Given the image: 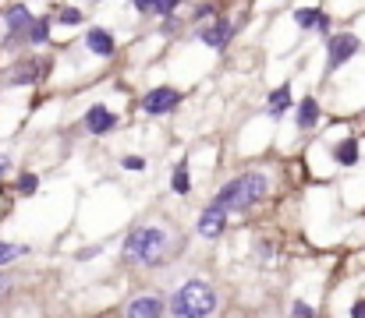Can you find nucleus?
<instances>
[{
  "label": "nucleus",
  "mask_w": 365,
  "mask_h": 318,
  "mask_svg": "<svg viewBox=\"0 0 365 318\" xmlns=\"http://www.w3.org/2000/svg\"><path fill=\"white\" fill-rule=\"evenodd\" d=\"M266 188H269V177L259 174V170H248L242 177H235L231 184H224L213 198V206L224 212H248L252 206H259L266 198Z\"/></svg>",
  "instance_id": "obj_1"
},
{
  "label": "nucleus",
  "mask_w": 365,
  "mask_h": 318,
  "mask_svg": "<svg viewBox=\"0 0 365 318\" xmlns=\"http://www.w3.org/2000/svg\"><path fill=\"white\" fill-rule=\"evenodd\" d=\"M217 304H220V297H217V290H213L210 283L188 280V283H181V287L170 294L167 312L178 318H202V315H213Z\"/></svg>",
  "instance_id": "obj_2"
},
{
  "label": "nucleus",
  "mask_w": 365,
  "mask_h": 318,
  "mask_svg": "<svg viewBox=\"0 0 365 318\" xmlns=\"http://www.w3.org/2000/svg\"><path fill=\"white\" fill-rule=\"evenodd\" d=\"M170 248V233L163 226H135L124 240V258L138 265H160Z\"/></svg>",
  "instance_id": "obj_3"
},
{
  "label": "nucleus",
  "mask_w": 365,
  "mask_h": 318,
  "mask_svg": "<svg viewBox=\"0 0 365 318\" xmlns=\"http://www.w3.org/2000/svg\"><path fill=\"white\" fill-rule=\"evenodd\" d=\"M359 36H351V32H341V36H330V43H327V75H334L344 60H351L355 53H359Z\"/></svg>",
  "instance_id": "obj_4"
},
{
  "label": "nucleus",
  "mask_w": 365,
  "mask_h": 318,
  "mask_svg": "<svg viewBox=\"0 0 365 318\" xmlns=\"http://www.w3.org/2000/svg\"><path fill=\"white\" fill-rule=\"evenodd\" d=\"M178 103H181V92L170 89V85H163V89H153V92L142 100V110H145L149 117H163V113L178 110Z\"/></svg>",
  "instance_id": "obj_5"
},
{
  "label": "nucleus",
  "mask_w": 365,
  "mask_h": 318,
  "mask_svg": "<svg viewBox=\"0 0 365 318\" xmlns=\"http://www.w3.org/2000/svg\"><path fill=\"white\" fill-rule=\"evenodd\" d=\"M114 127H118V117H114L107 106L96 103L86 110V131H89V134H110Z\"/></svg>",
  "instance_id": "obj_6"
},
{
  "label": "nucleus",
  "mask_w": 365,
  "mask_h": 318,
  "mask_svg": "<svg viewBox=\"0 0 365 318\" xmlns=\"http://www.w3.org/2000/svg\"><path fill=\"white\" fill-rule=\"evenodd\" d=\"M231 21H224V18H217L213 25H206V28H199V39L210 46V50H224L227 43H231Z\"/></svg>",
  "instance_id": "obj_7"
},
{
  "label": "nucleus",
  "mask_w": 365,
  "mask_h": 318,
  "mask_svg": "<svg viewBox=\"0 0 365 318\" xmlns=\"http://www.w3.org/2000/svg\"><path fill=\"white\" fill-rule=\"evenodd\" d=\"M163 297H156V294H142V297H135L131 304H128V315L131 318H153V315H163Z\"/></svg>",
  "instance_id": "obj_8"
},
{
  "label": "nucleus",
  "mask_w": 365,
  "mask_h": 318,
  "mask_svg": "<svg viewBox=\"0 0 365 318\" xmlns=\"http://www.w3.org/2000/svg\"><path fill=\"white\" fill-rule=\"evenodd\" d=\"M224 226H227V212L217 209V206H210V209L199 216V233L202 237H220Z\"/></svg>",
  "instance_id": "obj_9"
},
{
  "label": "nucleus",
  "mask_w": 365,
  "mask_h": 318,
  "mask_svg": "<svg viewBox=\"0 0 365 318\" xmlns=\"http://www.w3.org/2000/svg\"><path fill=\"white\" fill-rule=\"evenodd\" d=\"M39 71H46V64H43V60H25V64H18V68L11 71L7 85H32V82H39V78H43Z\"/></svg>",
  "instance_id": "obj_10"
},
{
  "label": "nucleus",
  "mask_w": 365,
  "mask_h": 318,
  "mask_svg": "<svg viewBox=\"0 0 365 318\" xmlns=\"http://www.w3.org/2000/svg\"><path fill=\"white\" fill-rule=\"evenodd\" d=\"M86 46H89V53H96V57H110V53H114V36H110L107 28H89V32H86Z\"/></svg>",
  "instance_id": "obj_11"
},
{
  "label": "nucleus",
  "mask_w": 365,
  "mask_h": 318,
  "mask_svg": "<svg viewBox=\"0 0 365 318\" xmlns=\"http://www.w3.org/2000/svg\"><path fill=\"white\" fill-rule=\"evenodd\" d=\"M7 36H18V32H29V25H32V14H29V7L25 4H14V7H7Z\"/></svg>",
  "instance_id": "obj_12"
},
{
  "label": "nucleus",
  "mask_w": 365,
  "mask_h": 318,
  "mask_svg": "<svg viewBox=\"0 0 365 318\" xmlns=\"http://www.w3.org/2000/svg\"><path fill=\"white\" fill-rule=\"evenodd\" d=\"M266 113H269V117H284V113H287V110H291V89H287V85H280V89H277V92H269V100H266Z\"/></svg>",
  "instance_id": "obj_13"
},
{
  "label": "nucleus",
  "mask_w": 365,
  "mask_h": 318,
  "mask_svg": "<svg viewBox=\"0 0 365 318\" xmlns=\"http://www.w3.org/2000/svg\"><path fill=\"white\" fill-rule=\"evenodd\" d=\"M334 159H337L341 166H351V163H359V142H355V138H344V142L334 149Z\"/></svg>",
  "instance_id": "obj_14"
},
{
  "label": "nucleus",
  "mask_w": 365,
  "mask_h": 318,
  "mask_svg": "<svg viewBox=\"0 0 365 318\" xmlns=\"http://www.w3.org/2000/svg\"><path fill=\"white\" fill-rule=\"evenodd\" d=\"M316 120H319V106H316V100L298 103V127H302V131H309Z\"/></svg>",
  "instance_id": "obj_15"
},
{
  "label": "nucleus",
  "mask_w": 365,
  "mask_h": 318,
  "mask_svg": "<svg viewBox=\"0 0 365 318\" xmlns=\"http://www.w3.org/2000/svg\"><path fill=\"white\" fill-rule=\"evenodd\" d=\"M46 36H50V18H32V25H29V39L39 46V43H46Z\"/></svg>",
  "instance_id": "obj_16"
},
{
  "label": "nucleus",
  "mask_w": 365,
  "mask_h": 318,
  "mask_svg": "<svg viewBox=\"0 0 365 318\" xmlns=\"http://www.w3.org/2000/svg\"><path fill=\"white\" fill-rule=\"evenodd\" d=\"M319 14H323V11H316V7H298V11H294V21H298V28H316Z\"/></svg>",
  "instance_id": "obj_17"
},
{
  "label": "nucleus",
  "mask_w": 365,
  "mask_h": 318,
  "mask_svg": "<svg viewBox=\"0 0 365 318\" xmlns=\"http://www.w3.org/2000/svg\"><path fill=\"white\" fill-rule=\"evenodd\" d=\"M21 255H29L25 244H7V240H0V265H7V262H14V258H21Z\"/></svg>",
  "instance_id": "obj_18"
},
{
  "label": "nucleus",
  "mask_w": 365,
  "mask_h": 318,
  "mask_svg": "<svg viewBox=\"0 0 365 318\" xmlns=\"http://www.w3.org/2000/svg\"><path fill=\"white\" fill-rule=\"evenodd\" d=\"M57 21H61V25H82L86 14H82L78 7H61V11H57Z\"/></svg>",
  "instance_id": "obj_19"
},
{
  "label": "nucleus",
  "mask_w": 365,
  "mask_h": 318,
  "mask_svg": "<svg viewBox=\"0 0 365 318\" xmlns=\"http://www.w3.org/2000/svg\"><path fill=\"white\" fill-rule=\"evenodd\" d=\"M174 191L178 195H188V166L185 163H178V170H174Z\"/></svg>",
  "instance_id": "obj_20"
},
{
  "label": "nucleus",
  "mask_w": 365,
  "mask_h": 318,
  "mask_svg": "<svg viewBox=\"0 0 365 318\" xmlns=\"http://www.w3.org/2000/svg\"><path fill=\"white\" fill-rule=\"evenodd\" d=\"M36 188H39V177L36 174H21L18 177V191L21 195H36Z\"/></svg>",
  "instance_id": "obj_21"
},
{
  "label": "nucleus",
  "mask_w": 365,
  "mask_h": 318,
  "mask_svg": "<svg viewBox=\"0 0 365 318\" xmlns=\"http://www.w3.org/2000/svg\"><path fill=\"white\" fill-rule=\"evenodd\" d=\"M153 7H156V14L170 18V14H174V7H178V0H153Z\"/></svg>",
  "instance_id": "obj_22"
},
{
  "label": "nucleus",
  "mask_w": 365,
  "mask_h": 318,
  "mask_svg": "<svg viewBox=\"0 0 365 318\" xmlns=\"http://www.w3.org/2000/svg\"><path fill=\"white\" fill-rule=\"evenodd\" d=\"M121 166L124 170H145V159H142V156H124Z\"/></svg>",
  "instance_id": "obj_23"
},
{
  "label": "nucleus",
  "mask_w": 365,
  "mask_h": 318,
  "mask_svg": "<svg viewBox=\"0 0 365 318\" xmlns=\"http://www.w3.org/2000/svg\"><path fill=\"white\" fill-rule=\"evenodd\" d=\"M131 4H135L142 14H153V11H156V7H153V0H131Z\"/></svg>",
  "instance_id": "obj_24"
},
{
  "label": "nucleus",
  "mask_w": 365,
  "mask_h": 318,
  "mask_svg": "<svg viewBox=\"0 0 365 318\" xmlns=\"http://www.w3.org/2000/svg\"><path fill=\"white\" fill-rule=\"evenodd\" d=\"M291 312H294V315H312V308H309V304H302V301H298V304H294V308H291Z\"/></svg>",
  "instance_id": "obj_25"
},
{
  "label": "nucleus",
  "mask_w": 365,
  "mask_h": 318,
  "mask_svg": "<svg viewBox=\"0 0 365 318\" xmlns=\"http://www.w3.org/2000/svg\"><path fill=\"white\" fill-rule=\"evenodd\" d=\"M7 290H11V280H7V276H4V272H0V297H4V294H7Z\"/></svg>",
  "instance_id": "obj_26"
},
{
  "label": "nucleus",
  "mask_w": 365,
  "mask_h": 318,
  "mask_svg": "<svg viewBox=\"0 0 365 318\" xmlns=\"http://www.w3.org/2000/svg\"><path fill=\"white\" fill-rule=\"evenodd\" d=\"M351 315H355V318H365V301H359V304L351 308Z\"/></svg>",
  "instance_id": "obj_27"
},
{
  "label": "nucleus",
  "mask_w": 365,
  "mask_h": 318,
  "mask_svg": "<svg viewBox=\"0 0 365 318\" xmlns=\"http://www.w3.org/2000/svg\"><path fill=\"white\" fill-rule=\"evenodd\" d=\"M7 166H11V159H7V156H0V177L7 174Z\"/></svg>",
  "instance_id": "obj_28"
}]
</instances>
